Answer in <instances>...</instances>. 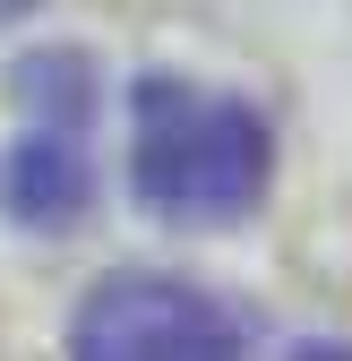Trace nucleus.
<instances>
[{
  "label": "nucleus",
  "mask_w": 352,
  "mask_h": 361,
  "mask_svg": "<svg viewBox=\"0 0 352 361\" xmlns=\"http://www.w3.org/2000/svg\"><path fill=\"white\" fill-rule=\"evenodd\" d=\"M275 138L241 95L138 78L129 95V180L163 224H241L267 198Z\"/></svg>",
  "instance_id": "1"
},
{
  "label": "nucleus",
  "mask_w": 352,
  "mask_h": 361,
  "mask_svg": "<svg viewBox=\"0 0 352 361\" xmlns=\"http://www.w3.org/2000/svg\"><path fill=\"white\" fill-rule=\"evenodd\" d=\"M69 361H249L232 310L181 276H103L77 310Z\"/></svg>",
  "instance_id": "2"
},
{
  "label": "nucleus",
  "mask_w": 352,
  "mask_h": 361,
  "mask_svg": "<svg viewBox=\"0 0 352 361\" xmlns=\"http://www.w3.org/2000/svg\"><path fill=\"white\" fill-rule=\"evenodd\" d=\"M86 147H77V129L52 121V129H26L18 155H9V215L26 224H69L86 207Z\"/></svg>",
  "instance_id": "3"
},
{
  "label": "nucleus",
  "mask_w": 352,
  "mask_h": 361,
  "mask_svg": "<svg viewBox=\"0 0 352 361\" xmlns=\"http://www.w3.org/2000/svg\"><path fill=\"white\" fill-rule=\"evenodd\" d=\"M301 361H352V344H310Z\"/></svg>",
  "instance_id": "4"
},
{
  "label": "nucleus",
  "mask_w": 352,
  "mask_h": 361,
  "mask_svg": "<svg viewBox=\"0 0 352 361\" xmlns=\"http://www.w3.org/2000/svg\"><path fill=\"white\" fill-rule=\"evenodd\" d=\"M18 9H26V0H0V18H18Z\"/></svg>",
  "instance_id": "5"
}]
</instances>
